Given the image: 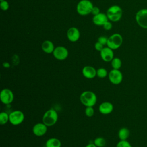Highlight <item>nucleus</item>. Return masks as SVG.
Returning <instances> with one entry per match:
<instances>
[{"label": "nucleus", "mask_w": 147, "mask_h": 147, "mask_svg": "<svg viewBox=\"0 0 147 147\" xmlns=\"http://www.w3.org/2000/svg\"><path fill=\"white\" fill-rule=\"evenodd\" d=\"M58 120V114L57 111L53 109H49L43 115L42 122L47 126L54 125Z\"/></svg>", "instance_id": "2"}, {"label": "nucleus", "mask_w": 147, "mask_h": 147, "mask_svg": "<svg viewBox=\"0 0 147 147\" xmlns=\"http://www.w3.org/2000/svg\"><path fill=\"white\" fill-rule=\"evenodd\" d=\"M107 40H108V38H107L105 36H100L98 39V41L100 44H102L103 45H107Z\"/></svg>", "instance_id": "27"}, {"label": "nucleus", "mask_w": 147, "mask_h": 147, "mask_svg": "<svg viewBox=\"0 0 147 147\" xmlns=\"http://www.w3.org/2000/svg\"><path fill=\"white\" fill-rule=\"evenodd\" d=\"M108 78L109 81L112 84L117 85L122 82L123 80V75L119 69H113L109 72Z\"/></svg>", "instance_id": "9"}, {"label": "nucleus", "mask_w": 147, "mask_h": 147, "mask_svg": "<svg viewBox=\"0 0 147 147\" xmlns=\"http://www.w3.org/2000/svg\"><path fill=\"white\" fill-rule=\"evenodd\" d=\"M61 143L59 139L57 138H50L45 142L46 147H61Z\"/></svg>", "instance_id": "18"}, {"label": "nucleus", "mask_w": 147, "mask_h": 147, "mask_svg": "<svg viewBox=\"0 0 147 147\" xmlns=\"http://www.w3.org/2000/svg\"><path fill=\"white\" fill-rule=\"evenodd\" d=\"M107 75V71L104 68H99L96 70V76L100 78H104Z\"/></svg>", "instance_id": "23"}, {"label": "nucleus", "mask_w": 147, "mask_h": 147, "mask_svg": "<svg viewBox=\"0 0 147 147\" xmlns=\"http://www.w3.org/2000/svg\"><path fill=\"white\" fill-rule=\"evenodd\" d=\"M0 1H4V0H0Z\"/></svg>", "instance_id": "33"}, {"label": "nucleus", "mask_w": 147, "mask_h": 147, "mask_svg": "<svg viewBox=\"0 0 147 147\" xmlns=\"http://www.w3.org/2000/svg\"><path fill=\"white\" fill-rule=\"evenodd\" d=\"M85 147H97L94 143H90L87 144Z\"/></svg>", "instance_id": "32"}, {"label": "nucleus", "mask_w": 147, "mask_h": 147, "mask_svg": "<svg viewBox=\"0 0 147 147\" xmlns=\"http://www.w3.org/2000/svg\"><path fill=\"white\" fill-rule=\"evenodd\" d=\"M41 48L45 53L49 54L53 53L55 48L52 41L49 40H45L42 43Z\"/></svg>", "instance_id": "17"}, {"label": "nucleus", "mask_w": 147, "mask_h": 147, "mask_svg": "<svg viewBox=\"0 0 147 147\" xmlns=\"http://www.w3.org/2000/svg\"><path fill=\"white\" fill-rule=\"evenodd\" d=\"M99 13H100L99 8L98 7H96V6H94L92 9V11H91V14H93L94 16H95V15L98 14Z\"/></svg>", "instance_id": "30"}, {"label": "nucleus", "mask_w": 147, "mask_h": 147, "mask_svg": "<svg viewBox=\"0 0 147 147\" xmlns=\"http://www.w3.org/2000/svg\"><path fill=\"white\" fill-rule=\"evenodd\" d=\"M106 15L109 20L113 22L118 21L122 16V10L118 5H113L107 10Z\"/></svg>", "instance_id": "4"}, {"label": "nucleus", "mask_w": 147, "mask_h": 147, "mask_svg": "<svg viewBox=\"0 0 147 147\" xmlns=\"http://www.w3.org/2000/svg\"><path fill=\"white\" fill-rule=\"evenodd\" d=\"M24 118V114L20 110H14L9 114V122L13 125H18L22 123Z\"/></svg>", "instance_id": "6"}, {"label": "nucleus", "mask_w": 147, "mask_h": 147, "mask_svg": "<svg viewBox=\"0 0 147 147\" xmlns=\"http://www.w3.org/2000/svg\"><path fill=\"white\" fill-rule=\"evenodd\" d=\"M103 28L105 29V30H110L111 28H112V24L110 22V21H107L103 25Z\"/></svg>", "instance_id": "29"}, {"label": "nucleus", "mask_w": 147, "mask_h": 147, "mask_svg": "<svg viewBox=\"0 0 147 147\" xmlns=\"http://www.w3.org/2000/svg\"><path fill=\"white\" fill-rule=\"evenodd\" d=\"M9 121V114L5 111H2L0 113V124L5 125Z\"/></svg>", "instance_id": "21"}, {"label": "nucleus", "mask_w": 147, "mask_h": 147, "mask_svg": "<svg viewBox=\"0 0 147 147\" xmlns=\"http://www.w3.org/2000/svg\"><path fill=\"white\" fill-rule=\"evenodd\" d=\"M103 46H104V45H103L102 44H100V43L98 41L96 42L95 44V45H94L95 49L96 51H99V52H100V51L102 50V49L104 48Z\"/></svg>", "instance_id": "28"}, {"label": "nucleus", "mask_w": 147, "mask_h": 147, "mask_svg": "<svg viewBox=\"0 0 147 147\" xmlns=\"http://www.w3.org/2000/svg\"><path fill=\"white\" fill-rule=\"evenodd\" d=\"M136 21L140 27L147 29V9H142L137 12Z\"/></svg>", "instance_id": "7"}, {"label": "nucleus", "mask_w": 147, "mask_h": 147, "mask_svg": "<svg viewBox=\"0 0 147 147\" xmlns=\"http://www.w3.org/2000/svg\"><path fill=\"white\" fill-rule=\"evenodd\" d=\"M0 99L2 103L5 105H10L14 100V94L13 91L9 88H3L0 93Z\"/></svg>", "instance_id": "8"}, {"label": "nucleus", "mask_w": 147, "mask_h": 147, "mask_svg": "<svg viewBox=\"0 0 147 147\" xmlns=\"http://www.w3.org/2000/svg\"><path fill=\"white\" fill-rule=\"evenodd\" d=\"M102 59L105 62H110L114 58L113 50L108 47H104L100 52Z\"/></svg>", "instance_id": "11"}, {"label": "nucleus", "mask_w": 147, "mask_h": 147, "mask_svg": "<svg viewBox=\"0 0 147 147\" xmlns=\"http://www.w3.org/2000/svg\"><path fill=\"white\" fill-rule=\"evenodd\" d=\"M118 136L121 140H126L130 136V131L126 127H122L119 130Z\"/></svg>", "instance_id": "19"}, {"label": "nucleus", "mask_w": 147, "mask_h": 147, "mask_svg": "<svg viewBox=\"0 0 147 147\" xmlns=\"http://www.w3.org/2000/svg\"><path fill=\"white\" fill-rule=\"evenodd\" d=\"M109 21L106 14L100 13L97 15L94 16L92 18L93 23L98 26H103L107 21Z\"/></svg>", "instance_id": "15"}, {"label": "nucleus", "mask_w": 147, "mask_h": 147, "mask_svg": "<svg viewBox=\"0 0 147 147\" xmlns=\"http://www.w3.org/2000/svg\"><path fill=\"white\" fill-rule=\"evenodd\" d=\"M123 42V38L119 33H114L110 36L107 40V47L113 50L119 48Z\"/></svg>", "instance_id": "5"}, {"label": "nucleus", "mask_w": 147, "mask_h": 147, "mask_svg": "<svg viewBox=\"0 0 147 147\" xmlns=\"http://www.w3.org/2000/svg\"><path fill=\"white\" fill-rule=\"evenodd\" d=\"M2 65H3V67H5V68H9L10 66V64L8 62H4V63H3Z\"/></svg>", "instance_id": "31"}, {"label": "nucleus", "mask_w": 147, "mask_h": 147, "mask_svg": "<svg viewBox=\"0 0 147 147\" xmlns=\"http://www.w3.org/2000/svg\"><path fill=\"white\" fill-rule=\"evenodd\" d=\"M80 100L86 107H93L97 102V96L92 91H85L80 94Z\"/></svg>", "instance_id": "1"}, {"label": "nucleus", "mask_w": 147, "mask_h": 147, "mask_svg": "<svg viewBox=\"0 0 147 147\" xmlns=\"http://www.w3.org/2000/svg\"><path fill=\"white\" fill-rule=\"evenodd\" d=\"M47 126L42 123H37L35 124L32 129L33 134L38 137L44 136L47 131Z\"/></svg>", "instance_id": "12"}, {"label": "nucleus", "mask_w": 147, "mask_h": 147, "mask_svg": "<svg viewBox=\"0 0 147 147\" xmlns=\"http://www.w3.org/2000/svg\"><path fill=\"white\" fill-rule=\"evenodd\" d=\"M111 64L113 69H119L122 66V61L118 57H114L111 61Z\"/></svg>", "instance_id": "20"}, {"label": "nucleus", "mask_w": 147, "mask_h": 147, "mask_svg": "<svg viewBox=\"0 0 147 147\" xmlns=\"http://www.w3.org/2000/svg\"><path fill=\"white\" fill-rule=\"evenodd\" d=\"M114 109L113 105L109 102H102L99 106L98 110L99 111L104 115H107L110 114Z\"/></svg>", "instance_id": "14"}, {"label": "nucleus", "mask_w": 147, "mask_h": 147, "mask_svg": "<svg viewBox=\"0 0 147 147\" xmlns=\"http://www.w3.org/2000/svg\"><path fill=\"white\" fill-rule=\"evenodd\" d=\"M116 147H132V146L127 140H120L117 143Z\"/></svg>", "instance_id": "24"}, {"label": "nucleus", "mask_w": 147, "mask_h": 147, "mask_svg": "<svg viewBox=\"0 0 147 147\" xmlns=\"http://www.w3.org/2000/svg\"><path fill=\"white\" fill-rule=\"evenodd\" d=\"M94 6L90 0H81L76 6V11L81 16H86L91 13Z\"/></svg>", "instance_id": "3"}, {"label": "nucleus", "mask_w": 147, "mask_h": 147, "mask_svg": "<svg viewBox=\"0 0 147 147\" xmlns=\"http://www.w3.org/2000/svg\"><path fill=\"white\" fill-rule=\"evenodd\" d=\"M82 74L87 79H93L96 76V70L92 66L86 65L82 69Z\"/></svg>", "instance_id": "16"}, {"label": "nucleus", "mask_w": 147, "mask_h": 147, "mask_svg": "<svg viewBox=\"0 0 147 147\" xmlns=\"http://www.w3.org/2000/svg\"><path fill=\"white\" fill-rule=\"evenodd\" d=\"M94 144L97 147H104L106 145V140L103 137H97L94 141Z\"/></svg>", "instance_id": "22"}, {"label": "nucleus", "mask_w": 147, "mask_h": 147, "mask_svg": "<svg viewBox=\"0 0 147 147\" xmlns=\"http://www.w3.org/2000/svg\"><path fill=\"white\" fill-rule=\"evenodd\" d=\"M53 55L55 59L59 60H64L66 59L68 56V49L63 46H57L55 47Z\"/></svg>", "instance_id": "10"}, {"label": "nucleus", "mask_w": 147, "mask_h": 147, "mask_svg": "<svg viewBox=\"0 0 147 147\" xmlns=\"http://www.w3.org/2000/svg\"><path fill=\"white\" fill-rule=\"evenodd\" d=\"M84 113H85V114L86 116H87L88 117H91L94 114V110L93 107L91 106L86 107V108L85 109Z\"/></svg>", "instance_id": "25"}, {"label": "nucleus", "mask_w": 147, "mask_h": 147, "mask_svg": "<svg viewBox=\"0 0 147 147\" xmlns=\"http://www.w3.org/2000/svg\"><path fill=\"white\" fill-rule=\"evenodd\" d=\"M67 37L71 42H76L80 38V32L76 27H71L67 32Z\"/></svg>", "instance_id": "13"}, {"label": "nucleus", "mask_w": 147, "mask_h": 147, "mask_svg": "<svg viewBox=\"0 0 147 147\" xmlns=\"http://www.w3.org/2000/svg\"><path fill=\"white\" fill-rule=\"evenodd\" d=\"M0 7L2 10L3 11H6L9 9V3L7 1L4 0L0 2Z\"/></svg>", "instance_id": "26"}]
</instances>
